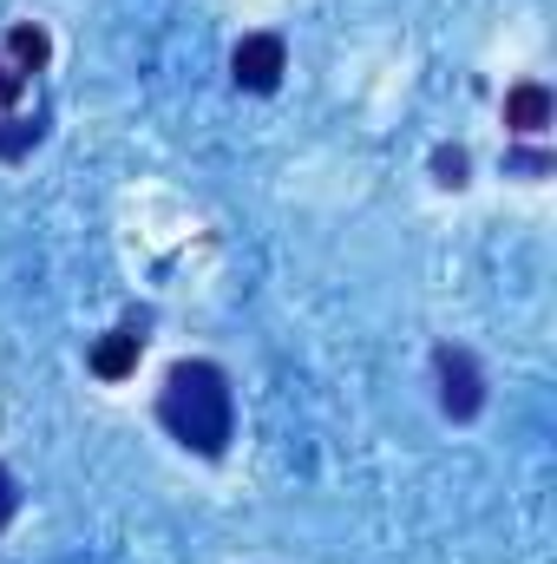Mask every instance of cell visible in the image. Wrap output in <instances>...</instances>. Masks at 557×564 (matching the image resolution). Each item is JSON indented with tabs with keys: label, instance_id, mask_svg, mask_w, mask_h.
Masks as SVG:
<instances>
[{
	"label": "cell",
	"instance_id": "obj_1",
	"mask_svg": "<svg viewBox=\"0 0 557 564\" xmlns=\"http://www.w3.org/2000/svg\"><path fill=\"white\" fill-rule=\"evenodd\" d=\"M157 421L177 446H190L197 459H223L230 440H237V394H230V375L217 361H177L164 375V394H157Z\"/></svg>",
	"mask_w": 557,
	"mask_h": 564
},
{
	"label": "cell",
	"instance_id": "obj_4",
	"mask_svg": "<svg viewBox=\"0 0 557 564\" xmlns=\"http://www.w3.org/2000/svg\"><path fill=\"white\" fill-rule=\"evenodd\" d=\"M139 355H144V328L139 322H125V328H112V335L86 355V368H92L99 381H125V375L139 368Z\"/></svg>",
	"mask_w": 557,
	"mask_h": 564
},
{
	"label": "cell",
	"instance_id": "obj_5",
	"mask_svg": "<svg viewBox=\"0 0 557 564\" xmlns=\"http://www.w3.org/2000/svg\"><path fill=\"white\" fill-rule=\"evenodd\" d=\"M505 126H512L518 139H538V132L551 126V86H538V79H518V86L505 93Z\"/></svg>",
	"mask_w": 557,
	"mask_h": 564
},
{
	"label": "cell",
	"instance_id": "obj_9",
	"mask_svg": "<svg viewBox=\"0 0 557 564\" xmlns=\"http://www.w3.org/2000/svg\"><path fill=\"white\" fill-rule=\"evenodd\" d=\"M20 99H26V73L0 53V112H7V106H20Z\"/></svg>",
	"mask_w": 557,
	"mask_h": 564
},
{
	"label": "cell",
	"instance_id": "obj_11",
	"mask_svg": "<svg viewBox=\"0 0 557 564\" xmlns=\"http://www.w3.org/2000/svg\"><path fill=\"white\" fill-rule=\"evenodd\" d=\"M512 171H525V177H538V171H551V158H545V151H512Z\"/></svg>",
	"mask_w": 557,
	"mask_h": 564
},
{
	"label": "cell",
	"instance_id": "obj_10",
	"mask_svg": "<svg viewBox=\"0 0 557 564\" xmlns=\"http://www.w3.org/2000/svg\"><path fill=\"white\" fill-rule=\"evenodd\" d=\"M13 512H20V486H13V473L0 466V532L13 525Z\"/></svg>",
	"mask_w": 557,
	"mask_h": 564
},
{
	"label": "cell",
	"instance_id": "obj_3",
	"mask_svg": "<svg viewBox=\"0 0 557 564\" xmlns=\"http://www.w3.org/2000/svg\"><path fill=\"white\" fill-rule=\"evenodd\" d=\"M282 73H288V46H282V33H243V40H237V53H230V79H237L243 93H276Z\"/></svg>",
	"mask_w": 557,
	"mask_h": 564
},
{
	"label": "cell",
	"instance_id": "obj_6",
	"mask_svg": "<svg viewBox=\"0 0 557 564\" xmlns=\"http://www.w3.org/2000/svg\"><path fill=\"white\" fill-rule=\"evenodd\" d=\"M7 59H13V66H20L26 79H33V73H40V66L53 59V40H46V26H33V20H20V26L7 33Z\"/></svg>",
	"mask_w": 557,
	"mask_h": 564
},
{
	"label": "cell",
	"instance_id": "obj_8",
	"mask_svg": "<svg viewBox=\"0 0 557 564\" xmlns=\"http://www.w3.org/2000/svg\"><path fill=\"white\" fill-rule=\"evenodd\" d=\"M433 177H439L446 191H459V184H466V151H459V144H439V151H433Z\"/></svg>",
	"mask_w": 557,
	"mask_h": 564
},
{
	"label": "cell",
	"instance_id": "obj_2",
	"mask_svg": "<svg viewBox=\"0 0 557 564\" xmlns=\"http://www.w3.org/2000/svg\"><path fill=\"white\" fill-rule=\"evenodd\" d=\"M433 381H439V414L446 421H479L485 414V368L472 361V348H433Z\"/></svg>",
	"mask_w": 557,
	"mask_h": 564
},
{
	"label": "cell",
	"instance_id": "obj_7",
	"mask_svg": "<svg viewBox=\"0 0 557 564\" xmlns=\"http://www.w3.org/2000/svg\"><path fill=\"white\" fill-rule=\"evenodd\" d=\"M40 132H46V119H7V126H0V158L33 151V144H40Z\"/></svg>",
	"mask_w": 557,
	"mask_h": 564
}]
</instances>
